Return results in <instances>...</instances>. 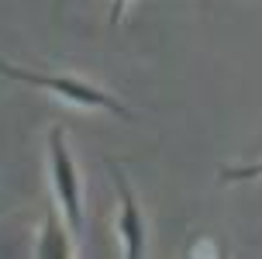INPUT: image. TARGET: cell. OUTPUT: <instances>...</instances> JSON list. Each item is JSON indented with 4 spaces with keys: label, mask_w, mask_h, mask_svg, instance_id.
<instances>
[{
    "label": "cell",
    "mask_w": 262,
    "mask_h": 259,
    "mask_svg": "<svg viewBox=\"0 0 262 259\" xmlns=\"http://www.w3.org/2000/svg\"><path fill=\"white\" fill-rule=\"evenodd\" d=\"M66 238H69V235H66V228L59 225V214L49 211V218H45V235H41V242H38V256H45V259H66L69 252H73Z\"/></svg>",
    "instance_id": "cell-4"
},
{
    "label": "cell",
    "mask_w": 262,
    "mask_h": 259,
    "mask_svg": "<svg viewBox=\"0 0 262 259\" xmlns=\"http://www.w3.org/2000/svg\"><path fill=\"white\" fill-rule=\"evenodd\" d=\"M111 173H114V183H118V194H121L118 225H121V238H124V252H128V259H142L145 256V221H142V211H138V201H135L131 183L118 163H111Z\"/></svg>",
    "instance_id": "cell-3"
},
{
    "label": "cell",
    "mask_w": 262,
    "mask_h": 259,
    "mask_svg": "<svg viewBox=\"0 0 262 259\" xmlns=\"http://www.w3.org/2000/svg\"><path fill=\"white\" fill-rule=\"evenodd\" d=\"M0 73L7 79H21V83H31V87H41V90H52L55 97H62L69 104H79V107H100V111H111L118 117H131V111L121 101H114L111 93L97 90L83 79L73 76H52V73H31V69H21V66H11L0 59Z\"/></svg>",
    "instance_id": "cell-1"
},
{
    "label": "cell",
    "mask_w": 262,
    "mask_h": 259,
    "mask_svg": "<svg viewBox=\"0 0 262 259\" xmlns=\"http://www.w3.org/2000/svg\"><path fill=\"white\" fill-rule=\"evenodd\" d=\"M124 7H128V0H111V25H118V21H121Z\"/></svg>",
    "instance_id": "cell-6"
},
{
    "label": "cell",
    "mask_w": 262,
    "mask_h": 259,
    "mask_svg": "<svg viewBox=\"0 0 262 259\" xmlns=\"http://www.w3.org/2000/svg\"><path fill=\"white\" fill-rule=\"evenodd\" d=\"M49 155H52V183H55V201L62 207L66 221H69V232L79 235L83 232V204H79V180H76V166H73V155L66 149L62 128L49 131Z\"/></svg>",
    "instance_id": "cell-2"
},
{
    "label": "cell",
    "mask_w": 262,
    "mask_h": 259,
    "mask_svg": "<svg viewBox=\"0 0 262 259\" xmlns=\"http://www.w3.org/2000/svg\"><path fill=\"white\" fill-rule=\"evenodd\" d=\"M255 176H262V163H255V166H228V169H221V180H228V183L255 180Z\"/></svg>",
    "instance_id": "cell-5"
}]
</instances>
